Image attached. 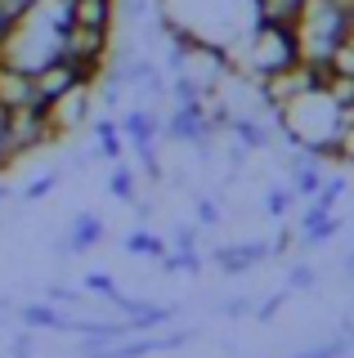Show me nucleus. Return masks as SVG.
<instances>
[{
    "instance_id": "1",
    "label": "nucleus",
    "mask_w": 354,
    "mask_h": 358,
    "mask_svg": "<svg viewBox=\"0 0 354 358\" xmlns=\"http://www.w3.org/2000/svg\"><path fill=\"white\" fill-rule=\"evenodd\" d=\"M278 117V130L296 148H309L318 157H332L337 148V134H341V103L327 94V85H314L305 90L301 99H292L287 108L274 112Z\"/></svg>"
},
{
    "instance_id": "2",
    "label": "nucleus",
    "mask_w": 354,
    "mask_h": 358,
    "mask_svg": "<svg viewBox=\"0 0 354 358\" xmlns=\"http://www.w3.org/2000/svg\"><path fill=\"white\" fill-rule=\"evenodd\" d=\"M350 9H354L350 0H305V9L292 22L301 63H314V67H323V72H327V59L337 54V45L346 41Z\"/></svg>"
},
{
    "instance_id": "3",
    "label": "nucleus",
    "mask_w": 354,
    "mask_h": 358,
    "mask_svg": "<svg viewBox=\"0 0 354 358\" xmlns=\"http://www.w3.org/2000/svg\"><path fill=\"white\" fill-rule=\"evenodd\" d=\"M296 59H301V54H296L292 27H283V22H260V18H256V27L247 31V41H242V50H238V63L247 67L256 81L292 67Z\"/></svg>"
},
{
    "instance_id": "4",
    "label": "nucleus",
    "mask_w": 354,
    "mask_h": 358,
    "mask_svg": "<svg viewBox=\"0 0 354 358\" xmlns=\"http://www.w3.org/2000/svg\"><path fill=\"white\" fill-rule=\"evenodd\" d=\"M108 54H113V27H81V22H68L63 27V54L72 67H81L85 76H94L108 67Z\"/></svg>"
},
{
    "instance_id": "5",
    "label": "nucleus",
    "mask_w": 354,
    "mask_h": 358,
    "mask_svg": "<svg viewBox=\"0 0 354 358\" xmlns=\"http://www.w3.org/2000/svg\"><path fill=\"white\" fill-rule=\"evenodd\" d=\"M314 85H323V67L296 59L292 67L264 76V81H260V99H264V108H269V112H278V108H287L292 99H301L305 90H314Z\"/></svg>"
},
{
    "instance_id": "6",
    "label": "nucleus",
    "mask_w": 354,
    "mask_h": 358,
    "mask_svg": "<svg viewBox=\"0 0 354 358\" xmlns=\"http://www.w3.org/2000/svg\"><path fill=\"white\" fill-rule=\"evenodd\" d=\"M45 117L54 134H72L85 121H94V81H76L72 90H63L54 103H45Z\"/></svg>"
},
{
    "instance_id": "7",
    "label": "nucleus",
    "mask_w": 354,
    "mask_h": 358,
    "mask_svg": "<svg viewBox=\"0 0 354 358\" xmlns=\"http://www.w3.org/2000/svg\"><path fill=\"white\" fill-rule=\"evenodd\" d=\"M50 139H59V134H54L45 108H18V112H9V148H14V162H18V157H27V152H36V148H45Z\"/></svg>"
},
{
    "instance_id": "8",
    "label": "nucleus",
    "mask_w": 354,
    "mask_h": 358,
    "mask_svg": "<svg viewBox=\"0 0 354 358\" xmlns=\"http://www.w3.org/2000/svg\"><path fill=\"white\" fill-rule=\"evenodd\" d=\"M31 81H36L41 108H45V103H54V99L63 94V90H72L76 81H94V76H85L81 67H72L68 59H54V63H45V67H36V72H31Z\"/></svg>"
},
{
    "instance_id": "9",
    "label": "nucleus",
    "mask_w": 354,
    "mask_h": 358,
    "mask_svg": "<svg viewBox=\"0 0 354 358\" xmlns=\"http://www.w3.org/2000/svg\"><path fill=\"white\" fill-rule=\"evenodd\" d=\"M0 108H9V112H18V108H41L31 72H23V67H14V63H5V59H0Z\"/></svg>"
},
{
    "instance_id": "10",
    "label": "nucleus",
    "mask_w": 354,
    "mask_h": 358,
    "mask_svg": "<svg viewBox=\"0 0 354 358\" xmlns=\"http://www.w3.org/2000/svg\"><path fill=\"white\" fill-rule=\"evenodd\" d=\"M68 22H81V27H113L117 0H68Z\"/></svg>"
},
{
    "instance_id": "11",
    "label": "nucleus",
    "mask_w": 354,
    "mask_h": 358,
    "mask_svg": "<svg viewBox=\"0 0 354 358\" xmlns=\"http://www.w3.org/2000/svg\"><path fill=\"white\" fill-rule=\"evenodd\" d=\"M225 130L234 134V143H242V148H269V126H264L260 117H251V112H234V117L225 121Z\"/></svg>"
},
{
    "instance_id": "12",
    "label": "nucleus",
    "mask_w": 354,
    "mask_h": 358,
    "mask_svg": "<svg viewBox=\"0 0 354 358\" xmlns=\"http://www.w3.org/2000/svg\"><path fill=\"white\" fill-rule=\"evenodd\" d=\"M264 255H269V242H247V246H220L215 264L225 273H242V268H256Z\"/></svg>"
},
{
    "instance_id": "13",
    "label": "nucleus",
    "mask_w": 354,
    "mask_h": 358,
    "mask_svg": "<svg viewBox=\"0 0 354 358\" xmlns=\"http://www.w3.org/2000/svg\"><path fill=\"white\" fill-rule=\"evenodd\" d=\"M99 238H104V220L85 210V215H76V220H72L68 251H90V246H99Z\"/></svg>"
},
{
    "instance_id": "14",
    "label": "nucleus",
    "mask_w": 354,
    "mask_h": 358,
    "mask_svg": "<svg viewBox=\"0 0 354 358\" xmlns=\"http://www.w3.org/2000/svg\"><path fill=\"white\" fill-rule=\"evenodd\" d=\"M251 9H256L260 22H283V27H292L296 14L305 9V0H251Z\"/></svg>"
},
{
    "instance_id": "15",
    "label": "nucleus",
    "mask_w": 354,
    "mask_h": 358,
    "mask_svg": "<svg viewBox=\"0 0 354 358\" xmlns=\"http://www.w3.org/2000/svg\"><path fill=\"white\" fill-rule=\"evenodd\" d=\"M94 134H99V157L117 162V157H121V126H117L113 117H99L94 121Z\"/></svg>"
},
{
    "instance_id": "16",
    "label": "nucleus",
    "mask_w": 354,
    "mask_h": 358,
    "mask_svg": "<svg viewBox=\"0 0 354 358\" xmlns=\"http://www.w3.org/2000/svg\"><path fill=\"white\" fill-rule=\"evenodd\" d=\"M126 251L130 255H153V260H166V242L157 233H130L126 238Z\"/></svg>"
},
{
    "instance_id": "17",
    "label": "nucleus",
    "mask_w": 354,
    "mask_h": 358,
    "mask_svg": "<svg viewBox=\"0 0 354 358\" xmlns=\"http://www.w3.org/2000/svg\"><path fill=\"white\" fill-rule=\"evenodd\" d=\"M108 188H113V197H121V201H135V171H126V166H117L113 171V179H108Z\"/></svg>"
},
{
    "instance_id": "18",
    "label": "nucleus",
    "mask_w": 354,
    "mask_h": 358,
    "mask_svg": "<svg viewBox=\"0 0 354 358\" xmlns=\"http://www.w3.org/2000/svg\"><path fill=\"white\" fill-rule=\"evenodd\" d=\"M292 201H296L292 188H269V193H264V210H269L274 220H283L287 210H292Z\"/></svg>"
},
{
    "instance_id": "19",
    "label": "nucleus",
    "mask_w": 354,
    "mask_h": 358,
    "mask_svg": "<svg viewBox=\"0 0 354 358\" xmlns=\"http://www.w3.org/2000/svg\"><path fill=\"white\" fill-rule=\"evenodd\" d=\"M59 318H63V313H54L50 305H27L23 309V322H27V327H54V331H59Z\"/></svg>"
},
{
    "instance_id": "20",
    "label": "nucleus",
    "mask_w": 354,
    "mask_h": 358,
    "mask_svg": "<svg viewBox=\"0 0 354 358\" xmlns=\"http://www.w3.org/2000/svg\"><path fill=\"white\" fill-rule=\"evenodd\" d=\"M85 291H90V296H104L108 305H113V300L121 296V291L113 287V278H108V273H90V278H85Z\"/></svg>"
},
{
    "instance_id": "21",
    "label": "nucleus",
    "mask_w": 354,
    "mask_h": 358,
    "mask_svg": "<svg viewBox=\"0 0 354 358\" xmlns=\"http://www.w3.org/2000/svg\"><path fill=\"white\" fill-rule=\"evenodd\" d=\"M332 233H337V220H332V215L314 220V224H305V242H309V246H314V242H327Z\"/></svg>"
},
{
    "instance_id": "22",
    "label": "nucleus",
    "mask_w": 354,
    "mask_h": 358,
    "mask_svg": "<svg viewBox=\"0 0 354 358\" xmlns=\"http://www.w3.org/2000/svg\"><path fill=\"white\" fill-rule=\"evenodd\" d=\"M14 162V148H9V108H0V171Z\"/></svg>"
},
{
    "instance_id": "23",
    "label": "nucleus",
    "mask_w": 354,
    "mask_h": 358,
    "mask_svg": "<svg viewBox=\"0 0 354 358\" xmlns=\"http://www.w3.org/2000/svg\"><path fill=\"white\" fill-rule=\"evenodd\" d=\"M341 350H346V336H337V341L318 345V350H305L301 358H341Z\"/></svg>"
},
{
    "instance_id": "24",
    "label": "nucleus",
    "mask_w": 354,
    "mask_h": 358,
    "mask_svg": "<svg viewBox=\"0 0 354 358\" xmlns=\"http://www.w3.org/2000/svg\"><path fill=\"white\" fill-rule=\"evenodd\" d=\"M197 224H206V229H215V224H220V206H215V201H197Z\"/></svg>"
},
{
    "instance_id": "25",
    "label": "nucleus",
    "mask_w": 354,
    "mask_h": 358,
    "mask_svg": "<svg viewBox=\"0 0 354 358\" xmlns=\"http://www.w3.org/2000/svg\"><path fill=\"white\" fill-rule=\"evenodd\" d=\"M305 287H314V268L296 264V268H292V291H305Z\"/></svg>"
},
{
    "instance_id": "26",
    "label": "nucleus",
    "mask_w": 354,
    "mask_h": 358,
    "mask_svg": "<svg viewBox=\"0 0 354 358\" xmlns=\"http://www.w3.org/2000/svg\"><path fill=\"white\" fill-rule=\"evenodd\" d=\"M54 184H59V179H54V175H45V179H36V184L27 188V197H45V193H50Z\"/></svg>"
},
{
    "instance_id": "27",
    "label": "nucleus",
    "mask_w": 354,
    "mask_h": 358,
    "mask_svg": "<svg viewBox=\"0 0 354 358\" xmlns=\"http://www.w3.org/2000/svg\"><path fill=\"white\" fill-rule=\"evenodd\" d=\"M9 27H14V14H9V9L0 5V45H5V36H9Z\"/></svg>"
},
{
    "instance_id": "28",
    "label": "nucleus",
    "mask_w": 354,
    "mask_h": 358,
    "mask_svg": "<svg viewBox=\"0 0 354 358\" xmlns=\"http://www.w3.org/2000/svg\"><path fill=\"white\" fill-rule=\"evenodd\" d=\"M346 268H350V273H354V255H350V260H346Z\"/></svg>"
},
{
    "instance_id": "29",
    "label": "nucleus",
    "mask_w": 354,
    "mask_h": 358,
    "mask_svg": "<svg viewBox=\"0 0 354 358\" xmlns=\"http://www.w3.org/2000/svg\"><path fill=\"white\" fill-rule=\"evenodd\" d=\"M0 197H5V184H0Z\"/></svg>"
}]
</instances>
